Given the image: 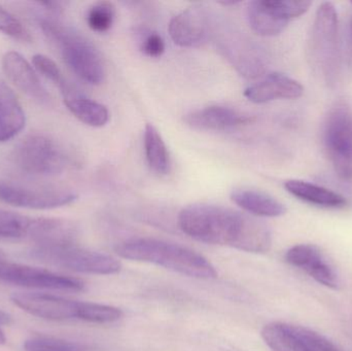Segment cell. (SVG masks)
Segmentation results:
<instances>
[{"label": "cell", "instance_id": "obj_32", "mask_svg": "<svg viewBox=\"0 0 352 351\" xmlns=\"http://www.w3.org/2000/svg\"><path fill=\"white\" fill-rule=\"evenodd\" d=\"M0 258H4V253L1 251H0Z\"/></svg>", "mask_w": 352, "mask_h": 351}, {"label": "cell", "instance_id": "obj_22", "mask_svg": "<svg viewBox=\"0 0 352 351\" xmlns=\"http://www.w3.org/2000/svg\"><path fill=\"white\" fill-rule=\"evenodd\" d=\"M231 200L248 214L260 218H278L287 212V208L281 202L256 190H233Z\"/></svg>", "mask_w": 352, "mask_h": 351}, {"label": "cell", "instance_id": "obj_5", "mask_svg": "<svg viewBox=\"0 0 352 351\" xmlns=\"http://www.w3.org/2000/svg\"><path fill=\"white\" fill-rule=\"evenodd\" d=\"M12 161L28 175L51 177L61 174L69 157L55 139L41 133L29 134L14 146Z\"/></svg>", "mask_w": 352, "mask_h": 351}, {"label": "cell", "instance_id": "obj_33", "mask_svg": "<svg viewBox=\"0 0 352 351\" xmlns=\"http://www.w3.org/2000/svg\"><path fill=\"white\" fill-rule=\"evenodd\" d=\"M351 27H352V25H351Z\"/></svg>", "mask_w": 352, "mask_h": 351}, {"label": "cell", "instance_id": "obj_10", "mask_svg": "<svg viewBox=\"0 0 352 351\" xmlns=\"http://www.w3.org/2000/svg\"><path fill=\"white\" fill-rule=\"evenodd\" d=\"M261 336L272 351H342L322 334L293 324H268Z\"/></svg>", "mask_w": 352, "mask_h": 351}, {"label": "cell", "instance_id": "obj_8", "mask_svg": "<svg viewBox=\"0 0 352 351\" xmlns=\"http://www.w3.org/2000/svg\"><path fill=\"white\" fill-rule=\"evenodd\" d=\"M0 284L56 292L78 293L85 290L84 282L78 278L61 275L41 268L12 263L4 258H0Z\"/></svg>", "mask_w": 352, "mask_h": 351}, {"label": "cell", "instance_id": "obj_4", "mask_svg": "<svg viewBox=\"0 0 352 351\" xmlns=\"http://www.w3.org/2000/svg\"><path fill=\"white\" fill-rule=\"evenodd\" d=\"M308 60L324 82L336 84L340 69L339 23L332 2H322L316 10L308 39Z\"/></svg>", "mask_w": 352, "mask_h": 351}, {"label": "cell", "instance_id": "obj_19", "mask_svg": "<svg viewBox=\"0 0 352 351\" xmlns=\"http://www.w3.org/2000/svg\"><path fill=\"white\" fill-rule=\"evenodd\" d=\"M78 228L62 218H34L30 242L35 247H55L76 245Z\"/></svg>", "mask_w": 352, "mask_h": 351}, {"label": "cell", "instance_id": "obj_2", "mask_svg": "<svg viewBox=\"0 0 352 351\" xmlns=\"http://www.w3.org/2000/svg\"><path fill=\"white\" fill-rule=\"evenodd\" d=\"M116 253L124 259L154 264L188 278H217V269L206 258L188 247L160 239H129L118 245Z\"/></svg>", "mask_w": 352, "mask_h": 351}, {"label": "cell", "instance_id": "obj_11", "mask_svg": "<svg viewBox=\"0 0 352 351\" xmlns=\"http://www.w3.org/2000/svg\"><path fill=\"white\" fill-rule=\"evenodd\" d=\"M78 199L69 190L51 187H31L0 181V201L14 207L45 210L62 207Z\"/></svg>", "mask_w": 352, "mask_h": 351}, {"label": "cell", "instance_id": "obj_7", "mask_svg": "<svg viewBox=\"0 0 352 351\" xmlns=\"http://www.w3.org/2000/svg\"><path fill=\"white\" fill-rule=\"evenodd\" d=\"M322 144L338 177L352 181V113L345 105L329 111L322 127Z\"/></svg>", "mask_w": 352, "mask_h": 351}, {"label": "cell", "instance_id": "obj_13", "mask_svg": "<svg viewBox=\"0 0 352 351\" xmlns=\"http://www.w3.org/2000/svg\"><path fill=\"white\" fill-rule=\"evenodd\" d=\"M212 29V20L202 6H192L176 14L168 26L173 43L182 47L204 45L213 34Z\"/></svg>", "mask_w": 352, "mask_h": 351}, {"label": "cell", "instance_id": "obj_31", "mask_svg": "<svg viewBox=\"0 0 352 351\" xmlns=\"http://www.w3.org/2000/svg\"><path fill=\"white\" fill-rule=\"evenodd\" d=\"M10 321H12V319H10V315H6V313L0 311V326L8 325V324H10ZM6 335H4L3 331H2L1 328H0V346L6 343Z\"/></svg>", "mask_w": 352, "mask_h": 351}, {"label": "cell", "instance_id": "obj_16", "mask_svg": "<svg viewBox=\"0 0 352 351\" xmlns=\"http://www.w3.org/2000/svg\"><path fill=\"white\" fill-rule=\"evenodd\" d=\"M254 121L252 115L241 113L231 107L211 105L204 109L190 111L184 117L190 127L202 131H230Z\"/></svg>", "mask_w": 352, "mask_h": 351}, {"label": "cell", "instance_id": "obj_12", "mask_svg": "<svg viewBox=\"0 0 352 351\" xmlns=\"http://www.w3.org/2000/svg\"><path fill=\"white\" fill-rule=\"evenodd\" d=\"M10 301L29 315L53 321H82L86 304V302L41 293H18L10 297Z\"/></svg>", "mask_w": 352, "mask_h": 351}, {"label": "cell", "instance_id": "obj_21", "mask_svg": "<svg viewBox=\"0 0 352 351\" xmlns=\"http://www.w3.org/2000/svg\"><path fill=\"white\" fill-rule=\"evenodd\" d=\"M285 188L297 199L318 207L342 208L347 204L344 196L309 181L289 179L285 181Z\"/></svg>", "mask_w": 352, "mask_h": 351}, {"label": "cell", "instance_id": "obj_28", "mask_svg": "<svg viewBox=\"0 0 352 351\" xmlns=\"http://www.w3.org/2000/svg\"><path fill=\"white\" fill-rule=\"evenodd\" d=\"M32 64L36 72H38L41 76L47 80H51L54 84H57L62 92H63L64 97L69 96L74 94L70 90L66 80H64L62 76L61 70L58 67L57 64L55 63L54 60L47 56L43 55V54H36L32 57Z\"/></svg>", "mask_w": 352, "mask_h": 351}, {"label": "cell", "instance_id": "obj_24", "mask_svg": "<svg viewBox=\"0 0 352 351\" xmlns=\"http://www.w3.org/2000/svg\"><path fill=\"white\" fill-rule=\"evenodd\" d=\"M144 139V152L150 168L157 174H168L171 169L170 154L160 132L153 124H146Z\"/></svg>", "mask_w": 352, "mask_h": 351}, {"label": "cell", "instance_id": "obj_6", "mask_svg": "<svg viewBox=\"0 0 352 351\" xmlns=\"http://www.w3.org/2000/svg\"><path fill=\"white\" fill-rule=\"evenodd\" d=\"M31 257L55 267L92 275H113L122 269L121 263L111 256L80 249L76 245L34 247Z\"/></svg>", "mask_w": 352, "mask_h": 351}, {"label": "cell", "instance_id": "obj_18", "mask_svg": "<svg viewBox=\"0 0 352 351\" xmlns=\"http://www.w3.org/2000/svg\"><path fill=\"white\" fill-rule=\"evenodd\" d=\"M219 47L242 76L258 78L265 72L264 58L256 47L238 35L223 37Z\"/></svg>", "mask_w": 352, "mask_h": 351}, {"label": "cell", "instance_id": "obj_20", "mask_svg": "<svg viewBox=\"0 0 352 351\" xmlns=\"http://www.w3.org/2000/svg\"><path fill=\"white\" fill-rule=\"evenodd\" d=\"M26 125V115L12 89L0 78V144L12 139Z\"/></svg>", "mask_w": 352, "mask_h": 351}, {"label": "cell", "instance_id": "obj_9", "mask_svg": "<svg viewBox=\"0 0 352 351\" xmlns=\"http://www.w3.org/2000/svg\"><path fill=\"white\" fill-rule=\"evenodd\" d=\"M311 2L296 0H254L248 8L250 27L261 36H276L287 28L289 21L305 14Z\"/></svg>", "mask_w": 352, "mask_h": 351}, {"label": "cell", "instance_id": "obj_23", "mask_svg": "<svg viewBox=\"0 0 352 351\" xmlns=\"http://www.w3.org/2000/svg\"><path fill=\"white\" fill-rule=\"evenodd\" d=\"M64 103L68 111L85 125L100 128L107 125L109 122V109L92 99L74 93L69 96L64 97Z\"/></svg>", "mask_w": 352, "mask_h": 351}, {"label": "cell", "instance_id": "obj_30", "mask_svg": "<svg viewBox=\"0 0 352 351\" xmlns=\"http://www.w3.org/2000/svg\"><path fill=\"white\" fill-rule=\"evenodd\" d=\"M140 49L148 57H161L165 52L164 39L158 33L150 32L142 39Z\"/></svg>", "mask_w": 352, "mask_h": 351}, {"label": "cell", "instance_id": "obj_14", "mask_svg": "<svg viewBox=\"0 0 352 351\" xmlns=\"http://www.w3.org/2000/svg\"><path fill=\"white\" fill-rule=\"evenodd\" d=\"M287 264L305 272L316 282L331 288L339 290L340 278L322 251L314 245H297L287 249L285 255Z\"/></svg>", "mask_w": 352, "mask_h": 351}, {"label": "cell", "instance_id": "obj_15", "mask_svg": "<svg viewBox=\"0 0 352 351\" xmlns=\"http://www.w3.org/2000/svg\"><path fill=\"white\" fill-rule=\"evenodd\" d=\"M2 70L8 80L19 90L41 104L51 101V96L32 65L16 51H8L1 60Z\"/></svg>", "mask_w": 352, "mask_h": 351}, {"label": "cell", "instance_id": "obj_25", "mask_svg": "<svg viewBox=\"0 0 352 351\" xmlns=\"http://www.w3.org/2000/svg\"><path fill=\"white\" fill-rule=\"evenodd\" d=\"M34 218L0 210V241L30 242Z\"/></svg>", "mask_w": 352, "mask_h": 351}, {"label": "cell", "instance_id": "obj_29", "mask_svg": "<svg viewBox=\"0 0 352 351\" xmlns=\"http://www.w3.org/2000/svg\"><path fill=\"white\" fill-rule=\"evenodd\" d=\"M0 32L23 43H30L32 41L30 33L23 23L10 10L4 8L1 4H0Z\"/></svg>", "mask_w": 352, "mask_h": 351}, {"label": "cell", "instance_id": "obj_17", "mask_svg": "<svg viewBox=\"0 0 352 351\" xmlns=\"http://www.w3.org/2000/svg\"><path fill=\"white\" fill-rule=\"evenodd\" d=\"M304 88L298 80L280 72H271L263 80L244 91V96L254 103L271 102L274 100H293L303 95Z\"/></svg>", "mask_w": 352, "mask_h": 351}, {"label": "cell", "instance_id": "obj_1", "mask_svg": "<svg viewBox=\"0 0 352 351\" xmlns=\"http://www.w3.org/2000/svg\"><path fill=\"white\" fill-rule=\"evenodd\" d=\"M178 226L190 238L252 253H265L272 245L270 229L246 214L213 204L196 203L182 208Z\"/></svg>", "mask_w": 352, "mask_h": 351}, {"label": "cell", "instance_id": "obj_26", "mask_svg": "<svg viewBox=\"0 0 352 351\" xmlns=\"http://www.w3.org/2000/svg\"><path fill=\"white\" fill-rule=\"evenodd\" d=\"M25 351H95L92 346L49 336H36L27 339Z\"/></svg>", "mask_w": 352, "mask_h": 351}, {"label": "cell", "instance_id": "obj_27", "mask_svg": "<svg viewBox=\"0 0 352 351\" xmlns=\"http://www.w3.org/2000/svg\"><path fill=\"white\" fill-rule=\"evenodd\" d=\"M116 8L109 1H99L93 4L87 12V23L91 30L105 33L113 27Z\"/></svg>", "mask_w": 352, "mask_h": 351}, {"label": "cell", "instance_id": "obj_3", "mask_svg": "<svg viewBox=\"0 0 352 351\" xmlns=\"http://www.w3.org/2000/svg\"><path fill=\"white\" fill-rule=\"evenodd\" d=\"M38 24L43 34L59 47L66 65L80 80L92 86L102 84L104 63L90 41L56 19L39 16Z\"/></svg>", "mask_w": 352, "mask_h": 351}]
</instances>
